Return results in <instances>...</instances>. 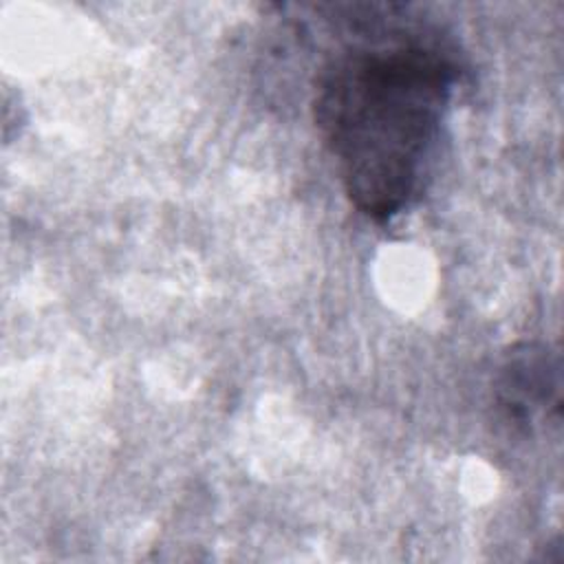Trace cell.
I'll return each mask as SVG.
<instances>
[{"label": "cell", "instance_id": "obj_2", "mask_svg": "<svg viewBox=\"0 0 564 564\" xmlns=\"http://www.w3.org/2000/svg\"><path fill=\"white\" fill-rule=\"evenodd\" d=\"M494 401L513 427H533L538 419L557 416L562 408L560 350L544 341H522L509 348L494 381Z\"/></svg>", "mask_w": 564, "mask_h": 564}, {"label": "cell", "instance_id": "obj_1", "mask_svg": "<svg viewBox=\"0 0 564 564\" xmlns=\"http://www.w3.org/2000/svg\"><path fill=\"white\" fill-rule=\"evenodd\" d=\"M401 7L337 4L350 35L313 77L311 112L350 203L377 223L421 187L449 106L458 64L432 26Z\"/></svg>", "mask_w": 564, "mask_h": 564}]
</instances>
